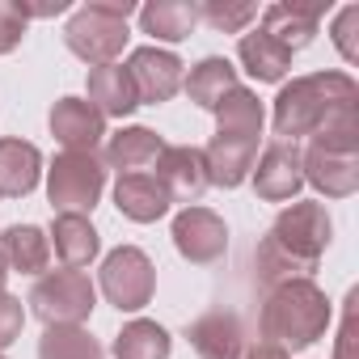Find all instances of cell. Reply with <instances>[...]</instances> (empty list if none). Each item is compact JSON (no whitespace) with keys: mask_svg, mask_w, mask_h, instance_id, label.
Instances as JSON below:
<instances>
[{"mask_svg":"<svg viewBox=\"0 0 359 359\" xmlns=\"http://www.w3.org/2000/svg\"><path fill=\"white\" fill-rule=\"evenodd\" d=\"M330 245V216L321 203H292L271 224L266 241L258 245V279L266 287L287 279H309L317 258Z\"/></svg>","mask_w":359,"mask_h":359,"instance_id":"1","label":"cell"},{"mask_svg":"<svg viewBox=\"0 0 359 359\" xmlns=\"http://www.w3.org/2000/svg\"><path fill=\"white\" fill-rule=\"evenodd\" d=\"M359 106V85L346 72H313L279 89L275 97V135L279 140H300L317 135L338 110Z\"/></svg>","mask_w":359,"mask_h":359,"instance_id":"2","label":"cell"},{"mask_svg":"<svg viewBox=\"0 0 359 359\" xmlns=\"http://www.w3.org/2000/svg\"><path fill=\"white\" fill-rule=\"evenodd\" d=\"M330 325V300L313 279H287L275 283L262 304V342L279 351H304L313 346Z\"/></svg>","mask_w":359,"mask_h":359,"instance_id":"3","label":"cell"},{"mask_svg":"<svg viewBox=\"0 0 359 359\" xmlns=\"http://www.w3.org/2000/svg\"><path fill=\"white\" fill-rule=\"evenodd\" d=\"M131 13H135L131 0H93V5L76 9L72 22L64 26L68 51L93 68L114 64V55L127 47V18Z\"/></svg>","mask_w":359,"mask_h":359,"instance_id":"4","label":"cell"},{"mask_svg":"<svg viewBox=\"0 0 359 359\" xmlns=\"http://www.w3.org/2000/svg\"><path fill=\"white\" fill-rule=\"evenodd\" d=\"M106 187V165L97 161V152H64L55 156L51 173H47V195L60 212L85 216Z\"/></svg>","mask_w":359,"mask_h":359,"instance_id":"5","label":"cell"},{"mask_svg":"<svg viewBox=\"0 0 359 359\" xmlns=\"http://www.w3.org/2000/svg\"><path fill=\"white\" fill-rule=\"evenodd\" d=\"M93 283L85 271H51L34 283L30 292V309L47 321V325H81L93 313Z\"/></svg>","mask_w":359,"mask_h":359,"instance_id":"6","label":"cell"},{"mask_svg":"<svg viewBox=\"0 0 359 359\" xmlns=\"http://www.w3.org/2000/svg\"><path fill=\"white\" fill-rule=\"evenodd\" d=\"M152 287H156V271H152L144 250L118 245V250L106 254V262H102V292H106V300L114 309H123V313L144 309L152 300Z\"/></svg>","mask_w":359,"mask_h":359,"instance_id":"7","label":"cell"},{"mask_svg":"<svg viewBox=\"0 0 359 359\" xmlns=\"http://www.w3.org/2000/svg\"><path fill=\"white\" fill-rule=\"evenodd\" d=\"M173 245L182 258L208 266V262H220L224 250H229V229L216 212L208 208H182L173 220Z\"/></svg>","mask_w":359,"mask_h":359,"instance_id":"8","label":"cell"},{"mask_svg":"<svg viewBox=\"0 0 359 359\" xmlns=\"http://www.w3.org/2000/svg\"><path fill=\"white\" fill-rule=\"evenodd\" d=\"M127 76H131L140 102L161 106V102H169L177 89H182V60H177L173 51H161V47H140L127 60Z\"/></svg>","mask_w":359,"mask_h":359,"instance_id":"9","label":"cell"},{"mask_svg":"<svg viewBox=\"0 0 359 359\" xmlns=\"http://www.w3.org/2000/svg\"><path fill=\"white\" fill-rule=\"evenodd\" d=\"M304 187V169H300V148L292 140H275L262 148L258 169H254V191L266 203H287Z\"/></svg>","mask_w":359,"mask_h":359,"instance_id":"10","label":"cell"},{"mask_svg":"<svg viewBox=\"0 0 359 359\" xmlns=\"http://www.w3.org/2000/svg\"><path fill=\"white\" fill-rule=\"evenodd\" d=\"M156 182L169 191V203H195V199L212 187L203 148H187V144L165 148V152L156 156Z\"/></svg>","mask_w":359,"mask_h":359,"instance_id":"11","label":"cell"},{"mask_svg":"<svg viewBox=\"0 0 359 359\" xmlns=\"http://www.w3.org/2000/svg\"><path fill=\"white\" fill-rule=\"evenodd\" d=\"M51 135L68 152H97V144L106 135V118L85 97H60L51 110Z\"/></svg>","mask_w":359,"mask_h":359,"instance_id":"12","label":"cell"},{"mask_svg":"<svg viewBox=\"0 0 359 359\" xmlns=\"http://www.w3.org/2000/svg\"><path fill=\"white\" fill-rule=\"evenodd\" d=\"M114 203L127 220L152 224L169 212V191L156 182V173H118L114 182Z\"/></svg>","mask_w":359,"mask_h":359,"instance_id":"13","label":"cell"},{"mask_svg":"<svg viewBox=\"0 0 359 359\" xmlns=\"http://www.w3.org/2000/svg\"><path fill=\"white\" fill-rule=\"evenodd\" d=\"M254 156H258V140H245V135H212V144L203 148V161H208V177L216 187H241L250 169H254Z\"/></svg>","mask_w":359,"mask_h":359,"instance_id":"14","label":"cell"},{"mask_svg":"<svg viewBox=\"0 0 359 359\" xmlns=\"http://www.w3.org/2000/svg\"><path fill=\"white\" fill-rule=\"evenodd\" d=\"M187 338L199 351V359H241L245 355V334L233 313H203L187 330Z\"/></svg>","mask_w":359,"mask_h":359,"instance_id":"15","label":"cell"},{"mask_svg":"<svg viewBox=\"0 0 359 359\" xmlns=\"http://www.w3.org/2000/svg\"><path fill=\"white\" fill-rule=\"evenodd\" d=\"M39 169H43V156L34 144L26 140H0V195L5 199H18V195H30L39 187Z\"/></svg>","mask_w":359,"mask_h":359,"instance_id":"16","label":"cell"},{"mask_svg":"<svg viewBox=\"0 0 359 359\" xmlns=\"http://www.w3.org/2000/svg\"><path fill=\"white\" fill-rule=\"evenodd\" d=\"M89 106H93L102 118H106V114H114V118L131 114V110L140 106V97H135V85H131L127 68H118V64L89 68Z\"/></svg>","mask_w":359,"mask_h":359,"instance_id":"17","label":"cell"},{"mask_svg":"<svg viewBox=\"0 0 359 359\" xmlns=\"http://www.w3.org/2000/svg\"><path fill=\"white\" fill-rule=\"evenodd\" d=\"M161 152H165V144H161V135L148 131V127H123V131H114L110 144H106V161H110V169H118V173H148V165H156Z\"/></svg>","mask_w":359,"mask_h":359,"instance_id":"18","label":"cell"},{"mask_svg":"<svg viewBox=\"0 0 359 359\" xmlns=\"http://www.w3.org/2000/svg\"><path fill=\"white\" fill-rule=\"evenodd\" d=\"M51 245L60 254V262L68 271H81L97 258V233L89 224V216H72V212H60L55 224H51Z\"/></svg>","mask_w":359,"mask_h":359,"instance_id":"19","label":"cell"},{"mask_svg":"<svg viewBox=\"0 0 359 359\" xmlns=\"http://www.w3.org/2000/svg\"><path fill=\"white\" fill-rule=\"evenodd\" d=\"M140 26H144V34H152L161 43H182L199 26V9L191 0H152V5L140 9Z\"/></svg>","mask_w":359,"mask_h":359,"instance_id":"20","label":"cell"},{"mask_svg":"<svg viewBox=\"0 0 359 359\" xmlns=\"http://www.w3.org/2000/svg\"><path fill=\"white\" fill-rule=\"evenodd\" d=\"M0 258H5L9 271L43 275L47 262H51V241L34 224H13V229H5V237H0Z\"/></svg>","mask_w":359,"mask_h":359,"instance_id":"21","label":"cell"},{"mask_svg":"<svg viewBox=\"0 0 359 359\" xmlns=\"http://www.w3.org/2000/svg\"><path fill=\"white\" fill-rule=\"evenodd\" d=\"M317 22H321V13H317V9H300V5H271V9L262 13V34H271V39H275L279 47H287V51H300V47H309V43H313Z\"/></svg>","mask_w":359,"mask_h":359,"instance_id":"22","label":"cell"},{"mask_svg":"<svg viewBox=\"0 0 359 359\" xmlns=\"http://www.w3.org/2000/svg\"><path fill=\"white\" fill-rule=\"evenodd\" d=\"M182 89H187V97H191L195 106L216 110V106L237 89V68H233L229 60L212 55V60H203L199 68H191V76L182 81Z\"/></svg>","mask_w":359,"mask_h":359,"instance_id":"23","label":"cell"},{"mask_svg":"<svg viewBox=\"0 0 359 359\" xmlns=\"http://www.w3.org/2000/svg\"><path fill=\"white\" fill-rule=\"evenodd\" d=\"M237 55H241V64H245V72H250L254 81H283V72L292 68V51L279 47V43H275L271 34H262V30L241 34Z\"/></svg>","mask_w":359,"mask_h":359,"instance_id":"24","label":"cell"},{"mask_svg":"<svg viewBox=\"0 0 359 359\" xmlns=\"http://www.w3.org/2000/svg\"><path fill=\"white\" fill-rule=\"evenodd\" d=\"M216 131H220V135L258 140V135H262V106H258V97L237 85V89L216 106Z\"/></svg>","mask_w":359,"mask_h":359,"instance_id":"25","label":"cell"},{"mask_svg":"<svg viewBox=\"0 0 359 359\" xmlns=\"http://www.w3.org/2000/svg\"><path fill=\"white\" fill-rule=\"evenodd\" d=\"M114 359H169V334L156 321H131L114 338Z\"/></svg>","mask_w":359,"mask_h":359,"instance_id":"26","label":"cell"},{"mask_svg":"<svg viewBox=\"0 0 359 359\" xmlns=\"http://www.w3.org/2000/svg\"><path fill=\"white\" fill-rule=\"evenodd\" d=\"M39 359H102V342L81 325H47Z\"/></svg>","mask_w":359,"mask_h":359,"instance_id":"27","label":"cell"},{"mask_svg":"<svg viewBox=\"0 0 359 359\" xmlns=\"http://www.w3.org/2000/svg\"><path fill=\"white\" fill-rule=\"evenodd\" d=\"M195 9H199V18L208 26H216L224 34H237V30H245L258 18V5H245V0H203V5H195Z\"/></svg>","mask_w":359,"mask_h":359,"instance_id":"28","label":"cell"},{"mask_svg":"<svg viewBox=\"0 0 359 359\" xmlns=\"http://www.w3.org/2000/svg\"><path fill=\"white\" fill-rule=\"evenodd\" d=\"M334 359H359V287L346 292L342 325H338V342H334Z\"/></svg>","mask_w":359,"mask_h":359,"instance_id":"29","label":"cell"},{"mask_svg":"<svg viewBox=\"0 0 359 359\" xmlns=\"http://www.w3.org/2000/svg\"><path fill=\"white\" fill-rule=\"evenodd\" d=\"M355 26H359V5H346L334 22V43L342 51L346 64H359V39H355Z\"/></svg>","mask_w":359,"mask_h":359,"instance_id":"30","label":"cell"},{"mask_svg":"<svg viewBox=\"0 0 359 359\" xmlns=\"http://www.w3.org/2000/svg\"><path fill=\"white\" fill-rule=\"evenodd\" d=\"M22 325H26V309H22V300L9 296V292H0V351L22 338Z\"/></svg>","mask_w":359,"mask_h":359,"instance_id":"31","label":"cell"},{"mask_svg":"<svg viewBox=\"0 0 359 359\" xmlns=\"http://www.w3.org/2000/svg\"><path fill=\"white\" fill-rule=\"evenodd\" d=\"M26 34V18L13 0H0V55H9Z\"/></svg>","mask_w":359,"mask_h":359,"instance_id":"32","label":"cell"},{"mask_svg":"<svg viewBox=\"0 0 359 359\" xmlns=\"http://www.w3.org/2000/svg\"><path fill=\"white\" fill-rule=\"evenodd\" d=\"M13 5H18L22 18L30 22V18H55V13H64L68 0H13Z\"/></svg>","mask_w":359,"mask_h":359,"instance_id":"33","label":"cell"},{"mask_svg":"<svg viewBox=\"0 0 359 359\" xmlns=\"http://www.w3.org/2000/svg\"><path fill=\"white\" fill-rule=\"evenodd\" d=\"M241 359H287V351H279V346H271V342H258V346L245 351Z\"/></svg>","mask_w":359,"mask_h":359,"instance_id":"34","label":"cell"},{"mask_svg":"<svg viewBox=\"0 0 359 359\" xmlns=\"http://www.w3.org/2000/svg\"><path fill=\"white\" fill-rule=\"evenodd\" d=\"M5 275H9V266H5V258H0V292H5Z\"/></svg>","mask_w":359,"mask_h":359,"instance_id":"35","label":"cell"},{"mask_svg":"<svg viewBox=\"0 0 359 359\" xmlns=\"http://www.w3.org/2000/svg\"><path fill=\"white\" fill-rule=\"evenodd\" d=\"M0 359H5V351H0Z\"/></svg>","mask_w":359,"mask_h":359,"instance_id":"36","label":"cell"}]
</instances>
